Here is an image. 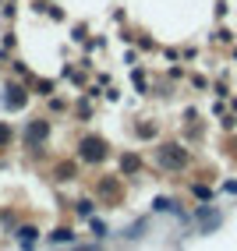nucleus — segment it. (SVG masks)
<instances>
[{"label": "nucleus", "instance_id": "f257e3e1", "mask_svg": "<svg viewBox=\"0 0 237 251\" xmlns=\"http://www.w3.org/2000/svg\"><path fill=\"white\" fill-rule=\"evenodd\" d=\"M106 156V145H103V138H96V135H89L85 142H81V159H89V163H96V159H103Z\"/></svg>", "mask_w": 237, "mask_h": 251}, {"label": "nucleus", "instance_id": "f03ea898", "mask_svg": "<svg viewBox=\"0 0 237 251\" xmlns=\"http://www.w3.org/2000/svg\"><path fill=\"white\" fill-rule=\"evenodd\" d=\"M163 166H181L184 163V152H181V149H159V156H156Z\"/></svg>", "mask_w": 237, "mask_h": 251}, {"label": "nucleus", "instance_id": "7ed1b4c3", "mask_svg": "<svg viewBox=\"0 0 237 251\" xmlns=\"http://www.w3.org/2000/svg\"><path fill=\"white\" fill-rule=\"evenodd\" d=\"M28 142H39V138H46V121H36V124H28Z\"/></svg>", "mask_w": 237, "mask_h": 251}, {"label": "nucleus", "instance_id": "20e7f679", "mask_svg": "<svg viewBox=\"0 0 237 251\" xmlns=\"http://www.w3.org/2000/svg\"><path fill=\"white\" fill-rule=\"evenodd\" d=\"M18 241H22L25 248H32V244L39 241V230H32V226H22V230H18Z\"/></svg>", "mask_w": 237, "mask_h": 251}, {"label": "nucleus", "instance_id": "39448f33", "mask_svg": "<svg viewBox=\"0 0 237 251\" xmlns=\"http://www.w3.org/2000/svg\"><path fill=\"white\" fill-rule=\"evenodd\" d=\"M216 223H219V212H212V209L202 212V230H212Z\"/></svg>", "mask_w": 237, "mask_h": 251}, {"label": "nucleus", "instance_id": "423d86ee", "mask_svg": "<svg viewBox=\"0 0 237 251\" xmlns=\"http://www.w3.org/2000/svg\"><path fill=\"white\" fill-rule=\"evenodd\" d=\"M14 103H18V106H22V103H25V92L11 85V89H7V106H14Z\"/></svg>", "mask_w": 237, "mask_h": 251}, {"label": "nucleus", "instance_id": "0eeeda50", "mask_svg": "<svg viewBox=\"0 0 237 251\" xmlns=\"http://www.w3.org/2000/svg\"><path fill=\"white\" fill-rule=\"evenodd\" d=\"M53 241H57V244H67V241H75V233H71V230H57Z\"/></svg>", "mask_w": 237, "mask_h": 251}, {"label": "nucleus", "instance_id": "6e6552de", "mask_svg": "<svg viewBox=\"0 0 237 251\" xmlns=\"http://www.w3.org/2000/svg\"><path fill=\"white\" fill-rule=\"evenodd\" d=\"M7 142H11V127L0 124V145H7Z\"/></svg>", "mask_w": 237, "mask_h": 251}]
</instances>
